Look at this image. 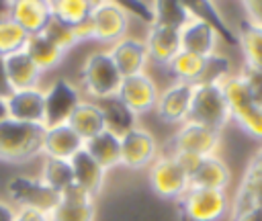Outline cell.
<instances>
[{
	"instance_id": "obj_1",
	"label": "cell",
	"mask_w": 262,
	"mask_h": 221,
	"mask_svg": "<svg viewBox=\"0 0 262 221\" xmlns=\"http://www.w3.org/2000/svg\"><path fill=\"white\" fill-rule=\"evenodd\" d=\"M121 80H123V76L119 74L117 65L113 63L108 51L98 49V51H92L90 55H86V59L80 68L78 88H82L80 92L84 98L100 102V100L117 96Z\"/></svg>"
},
{
	"instance_id": "obj_2",
	"label": "cell",
	"mask_w": 262,
	"mask_h": 221,
	"mask_svg": "<svg viewBox=\"0 0 262 221\" xmlns=\"http://www.w3.org/2000/svg\"><path fill=\"white\" fill-rule=\"evenodd\" d=\"M43 133L41 125H27L12 119L0 123V162L8 164H25L41 156L43 149Z\"/></svg>"
},
{
	"instance_id": "obj_3",
	"label": "cell",
	"mask_w": 262,
	"mask_h": 221,
	"mask_svg": "<svg viewBox=\"0 0 262 221\" xmlns=\"http://www.w3.org/2000/svg\"><path fill=\"white\" fill-rule=\"evenodd\" d=\"M223 94L227 100L231 121L252 139L262 141V106L254 102L246 82L239 72H233L223 84Z\"/></svg>"
},
{
	"instance_id": "obj_4",
	"label": "cell",
	"mask_w": 262,
	"mask_h": 221,
	"mask_svg": "<svg viewBox=\"0 0 262 221\" xmlns=\"http://www.w3.org/2000/svg\"><path fill=\"white\" fill-rule=\"evenodd\" d=\"M188 121L205 125L217 133H221L231 123L221 84H205V82L194 84Z\"/></svg>"
},
{
	"instance_id": "obj_5",
	"label": "cell",
	"mask_w": 262,
	"mask_h": 221,
	"mask_svg": "<svg viewBox=\"0 0 262 221\" xmlns=\"http://www.w3.org/2000/svg\"><path fill=\"white\" fill-rule=\"evenodd\" d=\"M129 10L125 4L115 0H98L92 6L90 18L86 20L90 31V41L111 47L119 39L127 37L129 29Z\"/></svg>"
},
{
	"instance_id": "obj_6",
	"label": "cell",
	"mask_w": 262,
	"mask_h": 221,
	"mask_svg": "<svg viewBox=\"0 0 262 221\" xmlns=\"http://www.w3.org/2000/svg\"><path fill=\"white\" fill-rule=\"evenodd\" d=\"M184 221H223L231 213V196L227 190H211L190 186L178 201Z\"/></svg>"
},
{
	"instance_id": "obj_7",
	"label": "cell",
	"mask_w": 262,
	"mask_h": 221,
	"mask_svg": "<svg viewBox=\"0 0 262 221\" xmlns=\"http://www.w3.org/2000/svg\"><path fill=\"white\" fill-rule=\"evenodd\" d=\"M147 180L158 198L178 203L180 196L190 188V176L182 170L172 151L160 153L147 168Z\"/></svg>"
},
{
	"instance_id": "obj_8",
	"label": "cell",
	"mask_w": 262,
	"mask_h": 221,
	"mask_svg": "<svg viewBox=\"0 0 262 221\" xmlns=\"http://www.w3.org/2000/svg\"><path fill=\"white\" fill-rule=\"evenodd\" d=\"M219 43H221L219 29L207 16L199 14L192 8V14L188 16V20L180 29V47H182V51H188V53H194V55L207 59V57H211L213 53L219 51Z\"/></svg>"
},
{
	"instance_id": "obj_9",
	"label": "cell",
	"mask_w": 262,
	"mask_h": 221,
	"mask_svg": "<svg viewBox=\"0 0 262 221\" xmlns=\"http://www.w3.org/2000/svg\"><path fill=\"white\" fill-rule=\"evenodd\" d=\"M221 147V133L199 125L194 121H186L178 125L170 139V151H182V153H194L199 158L217 156Z\"/></svg>"
},
{
	"instance_id": "obj_10",
	"label": "cell",
	"mask_w": 262,
	"mask_h": 221,
	"mask_svg": "<svg viewBox=\"0 0 262 221\" xmlns=\"http://www.w3.org/2000/svg\"><path fill=\"white\" fill-rule=\"evenodd\" d=\"M160 156L154 133L141 125L121 135V166L127 170H147Z\"/></svg>"
},
{
	"instance_id": "obj_11",
	"label": "cell",
	"mask_w": 262,
	"mask_h": 221,
	"mask_svg": "<svg viewBox=\"0 0 262 221\" xmlns=\"http://www.w3.org/2000/svg\"><path fill=\"white\" fill-rule=\"evenodd\" d=\"M158 94H160V88H158L156 80L147 72H141V74L121 80L117 98L139 119L156 108Z\"/></svg>"
},
{
	"instance_id": "obj_12",
	"label": "cell",
	"mask_w": 262,
	"mask_h": 221,
	"mask_svg": "<svg viewBox=\"0 0 262 221\" xmlns=\"http://www.w3.org/2000/svg\"><path fill=\"white\" fill-rule=\"evenodd\" d=\"M8 198L14 207H27L37 209L43 213H49L55 203L59 201V194L49 190L37 176H14L8 186Z\"/></svg>"
},
{
	"instance_id": "obj_13",
	"label": "cell",
	"mask_w": 262,
	"mask_h": 221,
	"mask_svg": "<svg viewBox=\"0 0 262 221\" xmlns=\"http://www.w3.org/2000/svg\"><path fill=\"white\" fill-rule=\"evenodd\" d=\"M192 84L184 82H172L166 88H160L158 102L154 113L160 121L168 125H182L188 121L190 115V102H192Z\"/></svg>"
},
{
	"instance_id": "obj_14",
	"label": "cell",
	"mask_w": 262,
	"mask_h": 221,
	"mask_svg": "<svg viewBox=\"0 0 262 221\" xmlns=\"http://www.w3.org/2000/svg\"><path fill=\"white\" fill-rule=\"evenodd\" d=\"M43 92H45V127L66 123L72 110L76 108V104L84 98L80 88L63 78L53 80L49 86L43 88Z\"/></svg>"
},
{
	"instance_id": "obj_15",
	"label": "cell",
	"mask_w": 262,
	"mask_h": 221,
	"mask_svg": "<svg viewBox=\"0 0 262 221\" xmlns=\"http://www.w3.org/2000/svg\"><path fill=\"white\" fill-rule=\"evenodd\" d=\"M96 196L72 184L59 194V201L49 211V221H94Z\"/></svg>"
},
{
	"instance_id": "obj_16",
	"label": "cell",
	"mask_w": 262,
	"mask_h": 221,
	"mask_svg": "<svg viewBox=\"0 0 262 221\" xmlns=\"http://www.w3.org/2000/svg\"><path fill=\"white\" fill-rule=\"evenodd\" d=\"M6 113L8 119L27 123V125H41L45 127V92L41 88L29 90H12L6 98Z\"/></svg>"
},
{
	"instance_id": "obj_17",
	"label": "cell",
	"mask_w": 262,
	"mask_h": 221,
	"mask_svg": "<svg viewBox=\"0 0 262 221\" xmlns=\"http://www.w3.org/2000/svg\"><path fill=\"white\" fill-rule=\"evenodd\" d=\"M82 149H84V139L68 123H57V125L45 127L41 158H53V160L70 162Z\"/></svg>"
},
{
	"instance_id": "obj_18",
	"label": "cell",
	"mask_w": 262,
	"mask_h": 221,
	"mask_svg": "<svg viewBox=\"0 0 262 221\" xmlns=\"http://www.w3.org/2000/svg\"><path fill=\"white\" fill-rule=\"evenodd\" d=\"M106 51L123 78L145 72V68L149 63L145 43H143V39H137V37H123L117 43H113L111 47H106Z\"/></svg>"
},
{
	"instance_id": "obj_19",
	"label": "cell",
	"mask_w": 262,
	"mask_h": 221,
	"mask_svg": "<svg viewBox=\"0 0 262 221\" xmlns=\"http://www.w3.org/2000/svg\"><path fill=\"white\" fill-rule=\"evenodd\" d=\"M143 43H145L149 61H154L158 65H164V68L182 51V47H180V29H174V27H168V25L151 23Z\"/></svg>"
},
{
	"instance_id": "obj_20",
	"label": "cell",
	"mask_w": 262,
	"mask_h": 221,
	"mask_svg": "<svg viewBox=\"0 0 262 221\" xmlns=\"http://www.w3.org/2000/svg\"><path fill=\"white\" fill-rule=\"evenodd\" d=\"M10 18L31 37L43 33L51 20L49 0H10Z\"/></svg>"
},
{
	"instance_id": "obj_21",
	"label": "cell",
	"mask_w": 262,
	"mask_h": 221,
	"mask_svg": "<svg viewBox=\"0 0 262 221\" xmlns=\"http://www.w3.org/2000/svg\"><path fill=\"white\" fill-rule=\"evenodd\" d=\"M6 65V78L10 90H29V88H41L43 84V72L37 68V63L29 57V53L16 51L4 57Z\"/></svg>"
},
{
	"instance_id": "obj_22",
	"label": "cell",
	"mask_w": 262,
	"mask_h": 221,
	"mask_svg": "<svg viewBox=\"0 0 262 221\" xmlns=\"http://www.w3.org/2000/svg\"><path fill=\"white\" fill-rule=\"evenodd\" d=\"M84 151L104 170H115L121 166V135L104 129L102 133L84 141Z\"/></svg>"
},
{
	"instance_id": "obj_23",
	"label": "cell",
	"mask_w": 262,
	"mask_h": 221,
	"mask_svg": "<svg viewBox=\"0 0 262 221\" xmlns=\"http://www.w3.org/2000/svg\"><path fill=\"white\" fill-rule=\"evenodd\" d=\"M84 141L102 133L106 129L104 125V115H102V108L96 100H90V98H82L76 108L72 110V115L68 117L66 121Z\"/></svg>"
},
{
	"instance_id": "obj_24",
	"label": "cell",
	"mask_w": 262,
	"mask_h": 221,
	"mask_svg": "<svg viewBox=\"0 0 262 221\" xmlns=\"http://www.w3.org/2000/svg\"><path fill=\"white\" fill-rule=\"evenodd\" d=\"M190 186L211 188V190H227L231 186V170L227 162L219 156L203 158L196 172L190 176Z\"/></svg>"
},
{
	"instance_id": "obj_25",
	"label": "cell",
	"mask_w": 262,
	"mask_h": 221,
	"mask_svg": "<svg viewBox=\"0 0 262 221\" xmlns=\"http://www.w3.org/2000/svg\"><path fill=\"white\" fill-rule=\"evenodd\" d=\"M70 166H72V174H74V184L80 186L82 190L90 192L92 196H98V192H100L102 186H104L106 172H104L84 149L78 151V153L70 160Z\"/></svg>"
},
{
	"instance_id": "obj_26",
	"label": "cell",
	"mask_w": 262,
	"mask_h": 221,
	"mask_svg": "<svg viewBox=\"0 0 262 221\" xmlns=\"http://www.w3.org/2000/svg\"><path fill=\"white\" fill-rule=\"evenodd\" d=\"M25 51L29 53V57L37 63V68H39L43 74L55 70V68L63 61V57H66V53H63L59 47H55L43 33L31 35L29 41H27Z\"/></svg>"
},
{
	"instance_id": "obj_27",
	"label": "cell",
	"mask_w": 262,
	"mask_h": 221,
	"mask_svg": "<svg viewBox=\"0 0 262 221\" xmlns=\"http://www.w3.org/2000/svg\"><path fill=\"white\" fill-rule=\"evenodd\" d=\"M237 45L244 57V68L262 72V27L246 20L237 33Z\"/></svg>"
},
{
	"instance_id": "obj_28",
	"label": "cell",
	"mask_w": 262,
	"mask_h": 221,
	"mask_svg": "<svg viewBox=\"0 0 262 221\" xmlns=\"http://www.w3.org/2000/svg\"><path fill=\"white\" fill-rule=\"evenodd\" d=\"M49 190H53L55 194H61L63 190H68L74 184V174H72V166L70 162L63 160H53V158H43L41 162V172L37 176Z\"/></svg>"
},
{
	"instance_id": "obj_29",
	"label": "cell",
	"mask_w": 262,
	"mask_h": 221,
	"mask_svg": "<svg viewBox=\"0 0 262 221\" xmlns=\"http://www.w3.org/2000/svg\"><path fill=\"white\" fill-rule=\"evenodd\" d=\"M98 104H100V108H102L104 125H106L108 131H113V133H117V135H123V133H127L129 129H133V127L139 125V123H137V117H135L117 96L106 98V100H100Z\"/></svg>"
},
{
	"instance_id": "obj_30",
	"label": "cell",
	"mask_w": 262,
	"mask_h": 221,
	"mask_svg": "<svg viewBox=\"0 0 262 221\" xmlns=\"http://www.w3.org/2000/svg\"><path fill=\"white\" fill-rule=\"evenodd\" d=\"M203 68H205V59L194 53H188V51H180L166 65V70L174 82H184V84H192V86L201 82Z\"/></svg>"
},
{
	"instance_id": "obj_31",
	"label": "cell",
	"mask_w": 262,
	"mask_h": 221,
	"mask_svg": "<svg viewBox=\"0 0 262 221\" xmlns=\"http://www.w3.org/2000/svg\"><path fill=\"white\" fill-rule=\"evenodd\" d=\"M51 2V16L72 25V27H80L90 18L92 0H49Z\"/></svg>"
},
{
	"instance_id": "obj_32",
	"label": "cell",
	"mask_w": 262,
	"mask_h": 221,
	"mask_svg": "<svg viewBox=\"0 0 262 221\" xmlns=\"http://www.w3.org/2000/svg\"><path fill=\"white\" fill-rule=\"evenodd\" d=\"M192 14V6H186L184 2H154L151 4V23L168 25L174 29H182V25ZM149 23V25H151Z\"/></svg>"
},
{
	"instance_id": "obj_33",
	"label": "cell",
	"mask_w": 262,
	"mask_h": 221,
	"mask_svg": "<svg viewBox=\"0 0 262 221\" xmlns=\"http://www.w3.org/2000/svg\"><path fill=\"white\" fill-rule=\"evenodd\" d=\"M43 35H45L55 47H59L63 53H68L72 47H76V45L80 43L76 27H72V25H68V23L55 18V16H51V20L47 23V27L43 29Z\"/></svg>"
},
{
	"instance_id": "obj_34",
	"label": "cell",
	"mask_w": 262,
	"mask_h": 221,
	"mask_svg": "<svg viewBox=\"0 0 262 221\" xmlns=\"http://www.w3.org/2000/svg\"><path fill=\"white\" fill-rule=\"evenodd\" d=\"M27 41H29V35L10 16L0 20V55L2 57L23 51L27 47Z\"/></svg>"
},
{
	"instance_id": "obj_35",
	"label": "cell",
	"mask_w": 262,
	"mask_h": 221,
	"mask_svg": "<svg viewBox=\"0 0 262 221\" xmlns=\"http://www.w3.org/2000/svg\"><path fill=\"white\" fill-rule=\"evenodd\" d=\"M231 74H233V68H231L229 57L225 53L217 51V53H213L211 57L205 59L201 82H205V84H223Z\"/></svg>"
},
{
	"instance_id": "obj_36",
	"label": "cell",
	"mask_w": 262,
	"mask_h": 221,
	"mask_svg": "<svg viewBox=\"0 0 262 221\" xmlns=\"http://www.w3.org/2000/svg\"><path fill=\"white\" fill-rule=\"evenodd\" d=\"M239 76H242V80L246 82V86H248L250 96L254 98V102L262 106V72L250 70V68H242Z\"/></svg>"
},
{
	"instance_id": "obj_37",
	"label": "cell",
	"mask_w": 262,
	"mask_h": 221,
	"mask_svg": "<svg viewBox=\"0 0 262 221\" xmlns=\"http://www.w3.org/2000/svg\"><path fill=\"white\" fill-rule=\"evenodd\" d=\"M12 221H49V213L27 207H12Z\"/></svg>"
},
{
	"instance_id": "obj_38",
	"label": "cell",
	"mask_w": 262,
	"mask_h": 221,
	"mask_svg": "<svg viewBox=\"0 0 262 221\" xmlns=\"http://www.w3.org/2000/svg\"><path fill=\"white\" fill-rule=\"evenodd\" d=\"M172 153H174V158L178 160V164L182 166V170L188 176H192L196 172V168L201 166V162H203V158H199L194 153H182V151H172Z\"/></svg>"
},
{
	"instance_id": "obj_39",
	"label": "cell",
	"mask_w": 262,
	"mask_h": 221,
	"mask_svg": "<svg viewBox=\"0 0 262 221\" xmlns=\"http://www.w3.org/2000/svg\"><path fill=\"white\" fill-rule=\"evenodd\" d=\"M246 12V20L252 25L262 27V0H248L242 4Z\"/></svg>"
},
{
	"instance_id": "obj_40",
	"label": "cell",
	"mask_w": 262,
	"mask_h": 221,
	"mask_svg": "<svg viewBox=\"0 0 262 221\" xmlns=\"http://www.w3.org/2000/svg\"><path fill=\"white\" fill-rule=\"evenodd\" d=\"M231 221H262V205H256V207H250L246 211H239L235 215L229 217Z\"/></svg>"
},
{
	"instance_id": "obj_41",
	"label": "cell",
	"mask_w": 262,
	"mask_h": 221,
	"mask_svg": "<svg viewBox=\"0 0 262 221\" xmlns=\"http://www.w3.org/2000/svg\"><path fill=\"white\" fill-rule=\"evenodd\" d=\"M10 86H8V78H6V65H4V57L0 55V98H6L10 94Z\"/></svg>"
},
{
	"instance_id": "obj_42",
	"label": "cell",
	"mask_w": 262,
	"mask_h": 221,
	"mask_svg": "<svg viewBox=\"0 0 262 221\" xmlns=\"http://www.w3.org/2000/svg\"><path fill=\"white\" fill-rule=\"evenodd\" d=\"M0 221H12V207L0 201Z\"/></svg>"
},
{
	"instance_id": "obj_43",
	"label": "cell",
	"mask_w": 262,
	"mask_h": 221,
	"mask_svg": "<svg viewBox=\"0 0 262 221\" xmlns=\"http://www.w3.org/2000/svg\"><path fill=\"white\" fill-rule=\"evenodd\" d=\"M6 119H8V113H6V100L0 98V123L6 121Z\"/></svg>"
}]
</instances>
